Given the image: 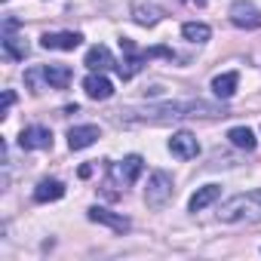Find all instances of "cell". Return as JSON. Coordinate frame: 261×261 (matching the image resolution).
<instances>
[{"instance_id":"6da1fadb","label":"cell","mask_w":261,"mask_h":261,"mask_svg":"<svg viewBox=\"0 0 261 261\" xmlns=\"http://www.w3.org/2000/svg\"><path fill=\"white\" fill-rule=\"evenodd\" d=\"M224 117V111L218 105L209 101H169V105H151L145 111H129V120L139 123H169V120H181V117Z\"/></svg>"},{"instance_id":"7a4b0ae2","label":"cell","mask_w":261,"mask_h":261,"mask_svg":"<svg viewBox=\"0 0 261 261\" xmlns=\"http://www.w3.org/2000/svg\"><path fill=\"white\" fill-rule=\"evenodd\" d=\"M218 221H224V224H255V221H261V188L224 200L221 209H218Z\"/></svg>"},{"instance_id":"3957f363","label":"cell","mask_w":261,"mask_h":261,"mask_svg":"<svg viewBox=\"0 0 261 261\" xmlns=\"http://www.w3.org/2000/svg\"><path fill=\"white\" fill-rule=\"evenodd\" d=\"M120 49H123V62H117V74H120V80H133V77L151 62L148 49H139L129 37H120Z\"/></svg>"},{"instance_id":"277c9868","label":"cell","mask_w":261,"mask_h":261,"mask_svg":"<svg viewBox=\"0 0 261 261\" xmlns=\"http://www.w3.org/2000/svg\"><path fill=\"white\" fill-rule=\"evenodd\" d=\"M172 178H169V172H163V169H157V172H151V178H148V188H145V203L151 206V209H163L169 200H172Z\"/></svg>"},{"instance_id":"5b68a950","label":"cell","mask_w":261,"mask_h":261,"mask_svg":"<svg viewBox=\"0 0 261 261\" xmlns=\"http://www.w3.org/2000/svg\"><path fill=\"white\" fill-rule=\"evenodd\" d=\"M230 22L243 31H252V28H261V10L255 4H249V0H237V4H230Z\"/></svg>"},{"instance_id":"8992f818","label":"cell","mask_w":261,"mask_h":261,"mask_svg":"<svg viewBox=\"0 0 261 261\" xmlns=\"http://www.w3.org/2000/svg\"><path fill=\"white\" fill-rule=\"evenodd\" d=\"M19 148L22 151H46V148H53V133L46 126H28L19 136Z\"/></svg>"},{"instance_id":"52a82bcc","label":"cell","mask_w":261,"mask_h":261,"mask_svg":"<svg viewBox=\"0 0 261 261\" xmlns=\"http://www.w3.org/2000/svg\"><path fill=\"white\" fill-rule=\"evenodd\" d=\"M80 43H83V34H77V31H56V34H43L40 37L43 49H62V53H71Z\"/></svg>"},{"instance_id":"ba28073f","label":"cell","mask_w":261,"mask_h":261,"mask_svg":"<svg viewBox=\"0 0 261 261\" xmlns=\"http://www.w3.org/2000/svg\"><path fill=\"white\" fill-rule=\"evenodd\" d=\"M169 151H172L178 160H194V157L200 154V142H197L194 133H175V136L169 139Z\"/></svg>"},{"instance_id":"9c48e42d","label":"cell","mask_w":261,"mask_h":261,"mask_svg":"<svg viewBox=\"0 0 261 261\" xmlns=\"http://www.w3.org/2000/svg\"><path fill=\"white\" fill-rule=\"evenodd\" d=\"M83 89H86V95L95 98V101H105V98L114 95V83L105 77V71H92V74L83 80Z\"/></svg>"},{"instance_id":"30bf717a","label":"cell","mask_w":261,"mask_h":261,"mask_svg":"<svg viewBox=\"0 0 261 261\" xmlns=\"http://www.w3.org/2000/svg\"><path fill=\"white\" fill-rule=\"evenodd\" d=\"M98 136H101L98 126H92V123H86V126H71V129H68V148H71V151H83V148H89Z\"/></svg>"},{"instance_id":"8fae6325","label":"cell","mask_w":261,"mask_h":261,"mask_svg":"<svg viewBox=\"0 0 261 261\" xmlns=\"http://www.w3.org/2000/svg\"><path fill=\"white\" fill-rule=\"evenodd\" d=\"M86 215H89V221H95V224H108V227L117 230V233H126V230H129V218L114 215V212H108V209H101V206H92Z\"/></svg>"},{"instance_id":"7c38bea8","label":"cell","mask_w":261,"mask_h":261,"mask_svg":"<svg viewBox=\"0 0 261 261\" xmlns=\"http://www.w3.org/2000/svg\"><path fill=\"white\" fill-rule=\"evenodd\" d=\"M160 19H163V7H157V4H145L142 0V4L133 7V22L142 28H154Z\"/></svg>"},{"instance_id":"4fadbf2b","label":"cell","mask_w":261,"mask_h":261,"mask_svg":"<svg viewBox=\"0 0 261 261\" xmlns=\"http://www.w3.org/2000/svg\"><path fill=\"white\" fill-rule=\"evenodd\" d=\"M142 169H145V160H142L139 154L123 157V163H117V178H120V185H133V181L142 175Z\"/></svg>"},{"instance_id":"5bb4252c","label":"cell","mask_w":261,"mask_h":261,"mask_svg":"<svg viewBox=\"0 0 261 261\" xmlns=\"http://www.w3.org/2000/svg\"><path fill=\"white\" fill-rule=\"evenodd\" d=\"M83 65L89 68V71H108V68H117V62H114V56H111V49L108 46H92L89 53H86V59H83Z\"/></svg>"},{"instance_id":"9a60e30c","label":"cell","mask_w":261,"mask_h":261,"mask_svg":"<svg viewBox=\"0 0 261 261\" xmlns=\"http://www.w3.org/2000/svg\"><path fill=\"white\" fill-rule=\"evenodd\" d=\"M62 197H65V185L59 178H43L34 188V200L37 203H53V200H62Z\"/></svg>"},{"instance_id":"2e32d148","label":"cell","mask_w":261,"mask_h":261,"mask_svg":"<svg viewBox=\"0 0 261 261\" xmlns=\"http://www.w3.org/2000/svg\"><path fill=\"white\" fill-rule=\"evenodd\" d=\"M43 71H46L49 89H68V83L74 80V71L68 65H43Z\"/></svg>"},{"instance_id":"e0dca14e","label":"cell","mask_w":261,"mask_h":261,"mask_svg":"<svg viewBox=\"0 0 261 261\" xmlns=\"http://www.w3.org/2000/svg\"><path fill=\"white\" fill-rule=\"evenodd\" d=\"M237 83H240V74H237V71L218 74V77L212 80V92H215L218 98H230V95L237 92Z\"/></svg>"},{"instance_id":"ac0fdd59","label":"cell","mask_w":261,"mask_h":261,"mask_svg":"<svg viewBox=\"0 0 261 261\" xmlns=\"http://www.w3.org/2000/svg\"><path fill=\"white\" fill-rule=\"evenodd\" d=\"M218 197H221V188H218V185H206V188H200V191L191 197V212H203V209L212 206Z\"/></svg>"},{"instance_id":"d6986e66","label":"cell","mask_w":261,"mask_h":261,"mask_svg":"<svg viewBox=\"0 0 261 261\" xmlns=\"http://www.w3.org/2000/svg\"><path fill=\"white\" fill-rule=\"evenodd\" d=\"M227 139H230V145L233 148H243V151H255V133H252V129L249 126H233L230 129V133H227Z\"/></svg>"},{"instance_id":"ffe728a7","label":"cell","mask_w":261,"mask_h":261,"mask_svg":"<svg viewBox=\"0 0 261 261\" xmlns=\"http://www.w3.org/2000/svg\"><path fill=\"white\" fill-rule=\"evenodd\" d=\"M181 34H185V40H191V43H206V40L212 37V28L203 25V22H188V25H181Z\"/></svg>"},{"instance_id":"44dd1931","label":"cell","mask_w":261,"mask_h":261,"mask_svg":"<svg viewBox=\"0 0 261 261\" xmlns=\"http://www.w3.org/2000/svg\"><path fill=\"white\" fill-rule=\"evenodd\" d=\"M4 49H7V56H10V59H25V56H28V43H25L22 37H16V34H13V28H7Z\"/></svg>"},{"instance_id":"7402d4cb","label":"cell","mask_w":261,"mask_h":261,"mask_svg":"<svg viewBox=\"0 0 261 261\" xmlns=\"http://www.w3.org/2000/svg\"><path fill=\"white\" fill-rule=\"evenodd\" d=\"M25 83L31 86V92H43V83L49 86V80H46V71H43V68H31V71H25Z\"/></svg>"},{"instance_id":"603a6c76","label":"cell","mask_w":261,"mask_h":261,"mask_svg":"<svg viewBox=\"0 0 261 261\" xmlns=\"http://www.w3.org/2000/svg\"><path fill=\"white\" fill-rule=\"evenodd\" d=\"M13 101H16V95H13V89H7V92H4V114L10 111V105H13Z\"/></svg>"},{"instance_id":"cb8c5ba5","label":"cell","mask_w":261,"mask_h":261,"mask_svg":"<svg viewBox=\"0 0 261 261\" xmlns=\"http://www.w3.org/2000/svg\"><path fill=\"white\" fill-rule=\"evenodd\" d=\"M92 175V166H80V178H89Z\"/></svg>"}]
</instances>
